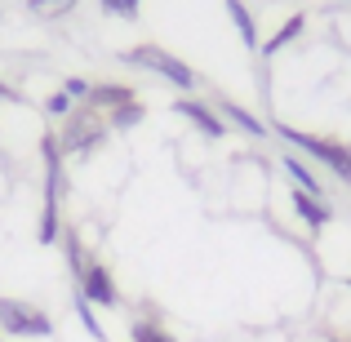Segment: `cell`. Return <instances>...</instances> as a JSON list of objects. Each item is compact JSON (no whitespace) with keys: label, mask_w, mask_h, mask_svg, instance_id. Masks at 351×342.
<instances>
[{"label":"cell","mask_w":351,"mask_h":342,"mask_svg":"<svg viewBox=\"0 0 351 342\" xmlns=\"http://www.w3.org/2000/svg\"><path fill=\"white\" fill-rule=\"evenodd\" d=\"M27 9L40 18H58V14H71L76 9V0H27Z\"/></svg>","instance_id":"2e32d148"},{"label":"cell","mask_w":351,"mask_h":342,"mask_svg":"<svg viewBox=\"0 0 351 342\" xmlns=\"http://www.w3.org/2000/svg\"><path fill=\"white\" fill-rule=\"evenodd\" d=\"M227 14H232V23H236L240 40H245L249 49H258V18L249 14V5H245V0H227Z\"/></svg>","instance_id":"7c38bea8"},{"label":"cell","mask_w":351,"mask_h":342,"mask_svg":"<svg viewBox=\"0 0 351 342\" xmlns=\"http://www.w3.org/2000/svg\"><path fill=\"white\" fill-rule=\"evenodd\" d=\"M89 89H94V85H89V80H80V76H67V80H62V94H67L71 103H89Z\"/></svg>","instance_id":"d6986e66"},{"label":"cell","mask_w":351,"mask_h":342,"mask_svg":"<svg viewBox=\"0 0 351 342\" xmlns=\"http://www.w3.org/2000/svg\"><path fill=\"white\" fill-rule=\"evenodd\" d=\"M76 107H80V103H71V98L62 94V89H58V94H49V98H45V112H49L53 120H67L71 112H76Z\"/></svg>","instance_id":"ac0fdd59"},{"label":"cell","mask_w":351,"mask_h":342,"mask_svg":"<svg viewBox=\"0 0 351 342\" xmlns=\"http://www.w3.org/2000/svg\"><path fill=\"white\" fill-rule=\"evenodd\" d=\"M134 342H173V334L156 316H147V320H134Z\"/></svg>","instance_id":"9a60e30c"},{"label":"cell","mask_w":351,"mask_h":342,"mask_svg":"<svg viewBox=\"0 0 351 342\" xmlns=\"http://www.w3.org/2000/svg\"><path fill=\"white\" fill-rule=\"evenodd\" d=\"M334 342H351V338H334Z\"/></svg>","instance_id":"ffe728a7"},{"label":"cell","mask_w":351,"mask_h":342,"mask_svg":"<svg viewBox=\"0 0 351 342\" xmlns=\"http://www.w3.org/2000/svg\"><path fill=\"white\" fill-rule=\"evenodd\" d=\"M0 329L14 338H53V316L32 307V302L0 298Z\"/></svg>","instance_id":"277c9868"},{"label":"cell","mask_w":351,"mask_h":342,"mask_svg":"<svg viewBox=\"0 0 351 342\" xmlns=\"http://www.w3.org/2000/svg\"><path fill=\"white\" fill-rule=\"evenodd\" d=\"M76 289L85 293L94 307H120V289H116V276H112V267L107 262H98V258H89V267L76 276Z\"/></svg>","instance_id":"5b68a950"},{"label":"cell","mask_w":351,"mask_h":342,"mask_svg":"<svg viewBox=\"0 0 351 342\" xmlns=\"http://www.w3.org/2000/svg\"><path fill=\"white\" fill-rule=\"evenodd\" d=\"M71 307H76V316H80V325H85V334L94 338V342H107V329L98 325V307L85 298V293L76 289V298H71Z\"/></svg>","instance_id":"5bb4252c"},{"label":"cell","mask_w":351,"mask_h":342,"mask_svg":"<svg viewBox=\"0 0 351 342\" xmlns=\"http://www.w3.org/2000/svg\"><path fill=\"white\" fill-rule=\"evenodd\" d=\"M125 62H129V67H147V71H156L160 80L178 85L182 94H191V89L200 85L196 71H191L182 58H173L169 49H160V45H134V49H125Z\"/></svg>","instance_id":"3957f363"},{"label":"cell","mask_w":351,"mask_h":342,"mask_svg":"<svg viewBox=\"0 0 351 342\" xmlns=\"http://www.w3.org/2000/svg\"><path fill=\"white\" fill-rule=\"evenodd\" d=\"M107 134H112V129H107V116H103V112H94L89 103H80L76 112L62 120L58 147H62V156H85V151H94V147L103 143Z\"/></svg>","instance_id":"7a4b0ae2"},{"label":"cell","mask_w":351,"mask_h":342,"mask_svg":"<svg viewBox=\"0 0 351 342\" xmlns=\"http://www.w3.org/2000/svg\"><path fill=\"white\" fill-rule=\"evenodd\" d=\"M302 32H307V14L298 9V14H289V18H285L280 27H276V36H271V40L263 45V53H267V58H276V53H280L285 45H293V40H298Z\"/></svg>","instance_id":"8fae6325"},{"label":"cell","mask_w":351,"mask_h":342,"mask_svg":"<svg viewBox=\"0 0 351 342\" xmlns=\"http://www.w3.org/2000/svg\"><path fill=\"white\" fill-rule=\"evenodd\" d=\"M98 5H103V14L134 23V18H138V9H143V0H98Z\"/></svg>","instance_id":"e0dca14e"},{"label":"cell","mask_w":351,"mask_h":342,"mask_svg":"<svg viewBox=\"0 0 351 342\" xmlns=\"http://www.w3.org/2000/svg\"><path fill=\"white\" fill-rule=\"evenodd\" d=\"M143 116H147V107L134 98V103H125V107H116V112H107V129H112V134H129L134 125H143Z\"/></svg>","instance_id":"4fadbf2b"},{"label":"cell","mask_w":351,"mask_h":342,"mask_svg":"<svg viewBox=\"0 0 351 342\" xmlns=\"http://www.w3.org/2000/svg\"><path fill=\"white\" fill-rule=\"evenodd\" d=\"M280 169L293 178V187H298V191H307V196H320V200H329V191H325V182H320V173L311 169V164L302 160V156H285V160H280Z\"/></svg>","instance_id":"ba28073f"},{"label":"cell","mask_w":351,"mask_h":342,"mask_svg":"<svg viewBox=\"0 0 351 342\" xmlns=\"http://www.w3.org/2000/svg\"><path fill=\"white\" fill-rule=\"evenodd\" d=\"M347 284H351V280H347Z\"/></svg>","instance_id":"44dd1931"},{"label":"cell","mask_w":351,"mask_h":342,"mask_svg":"<svg viewBox=\"0 0 351 342\" xmlns=\"http://www.w3.org/2000/svg\"><path fill=\"white\" fill-rule=\"evenodd\" d=\"M289 205H293V214H298L311 231H320V227L334 223V205H329V200H320V196H307V191H298V187H293Z\"/></svg>","instance_id":"52a82bcc"},{"label":"cell","mask_w":351,"mask_h":342,"mask_svg":"<svg viewBox=\"0 0 351 342\" xmlns=\"http://www.w3.org/2000/svg\"><path fill=\"white\" fill-rule=\"evenodd\" d=\"M218 116L227 120V129H240L245 138H267V125L258 120L254 112H245L240 103H232V98H218Z\"/></svg>","instance_id":"9c48e42d"},{"label":"cell","mask_w":351,"mask_h":342,"mask_svg":"<svg viewBox=\"0 0 351 342\" xmlns=\"http://www.w3.org/2000/svg\"><path fill=\"white\" fill-rule=\"evenodd\" d=\"M134 89H129V85H94V89H89V107H94V112H116V107H125V103H134Z\"/></svg>","instance_id":"30bf717a"},{"label":"cell","mask_w":351,"mask_h":342,"mask_svg":"<svg viewBox=\"0 0 351 342\" xmlns=\"http://www.w3.org/2000/svg\"><path fill=\"white\" fill-rule=\"evenodd\" d=\"M276 134L285 138L289 147H298L307 160H316V164H325L334 178H343L347 187H351V143H343V138H329V134H307V129H293V125H276Z\"/></svg>","instance_id":"6da1fadb"},{"label":"cell","mask_w":351,"mask_h":342,"mask_svg":"<svg viewBox=\"0 0 351 342\" xmlns=\"http://www.w3.org/2000/svg\"><path fill=\"white\" fill-rule=\"evenodd\" d=\"M173 112H178L182 120H191V125H196L205 138H227V120L218 116L214 107H205L200 98H178V103H173Z\"/></svg>","instance_id":"8992f818"}]
</instances>
